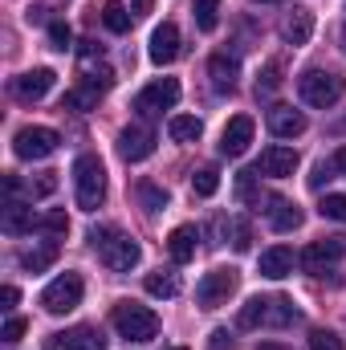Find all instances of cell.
Returning a JSON list of instances; mask_svg holds the SVG:
<instances>
[{"instance_id": "e0dca14e", "label": "cell", "mask_w": 346, "mask_h": 350, "mask_svg": "<svg viewBox=\"0 0 346 350\" xmlns=\"http://www.w3.org/2000/svg\"><path fill=\"white\" fill-rule=\"evenodd\" d=\"M175 57H179V29H175L172 21H163L151 33V62L155 66H172Z\"/></svg>"}, {"instance_id": "1f68e13d", "label": "cell", "mask_w": 346, "mask_h": 350, "mask_svg": "<svg viewBox=\"0 0 346 350\" xmlns=\"http://www.w3.org/2000/svg\"><path fill=\"white\" fill-rule=\"evenodd\" d=\"M318 212H322L326 220H338V224H346V191H330V196H322Z\"/></svg>"}, {"instance_id": "7a4b0ae2", "label": "cell", "mask_w": 346, "mask_h": 350, "mask_svg": "<svg viewBox=\"0 0 346 350\" xmlns=\"http://www.w3.org/2000/svg\"><path fill=\"white\" fill-rule=\"evenodd\" d=\"M114 330L127 342H151L159 334V314L151 306H139V301H118L114 306Z\"/></svg>"}, {"instance_id": "9a60e30c", "label": "cell", "mask_w": 346, "mask_h": 350, "mask_svg": "<svg viewBox=\"0 0 346 350\" xmlns=\"http://www.w3.org/2000/svg\"><path fill=\"white\" fill-rule=\"evenodd\" d=\"M265 122H269V135H273V139H297V135L306 131V114L293 110V106H281V102L269 106Z\"/></svg>"}, {"instance_id": "52a82bcc", "label": "cell", "mask_w": 346, "mask_h": 350, "mask_svg": "<svg viewBox=\"0 0 346 350\" xmlns=\"http://www.w3.org/2000/svg\"><path fill=\"white\" fill-rule=\"evenodd\" d=\"M343 257H346V241H343V237H326V241H314V245H306V249H302V257H297V265H302V273H310V277H322L330 265L343 261Z\"/></svg>"}, {"instance_id": "7c38bea8", "label": "cell", "mask_w": 346, "mask_h": 350, "mask_svg": "<svg viewBox=\"0 0 346 350\" xmlns=\"http://www.w3.org/2000/svg\"><path fill=\"white\" fill-rule=\"evenodd\" d=\"M310 37H314V12H310L306 4H293V8L281 16V41L297 49V45H306Z\"/></svg>"}, {"instance_id": "9c48e42d", "label": "cell", "mask_w": 346, "mask_h": 350, "mask_svg": "<svg viewBox=\"0 0 346 350\" xmlns=\"http://www.w3.org/2000/svg\"><path fill=\"white\" fill-rule=\"evenodd\" d=\"M143 257V249H139V241H131V237H122V232H114L102 249H98V261L106 265L110 273H131L135 265Z\"/></svg>"}, {"instance_id": "60d3db41", "label": "cell", "mask_w": 346, "mask_h": 350, "mask_svg": "<svg viewBox=\"0 0 346 350\" xmlns=\"http://www.w3.org/2000/svg\"><path fill=\"white\" fill-rule=\"evenodd\" d=\"M232 342H237V338H232L228 330H212V342H208V347L212 350H232Z\"/></svg>"}, {"instance_id": "f35d334b", "label": "cell", "mask_w": 346, "mask_h": 350, "mask_svg": "<svg viewBox=\"0 0 346 350\" xmlns=\"http://www.w3.org/2000/svg\"><path fill=\"white\" fill-rule=\"evenodd\" d=\"M257 86L261 90H277L281 86V62H269V66H265V74H261Z\"/></svg>"}, {"instance_id": "4fadbf2b", "label": "cell", "mask_w": 346, "mask_h": 350, "mask_svg": "<svg viewBox=\"0 0 346 350\" xmlns=\"http://www.w3.org/2000/svg\"><path fill=\"white\" fill-rule=\"evenodd\" d=\"M53 82H57L53 70H29V74L12 78V98H16V102H41V98L53 90Z\"/></svg>"}, {"instance_id": "7dc6e473", "label": "cell", "mask_w": 346, "mask_h": 350, "mask_svg": "<svg viewBox=\"0 0 346 350\" xmlns=\"http://www.w3.org/2000/svg\"><path fill=\"white\" fill-rule=\"evenodd\" d=\"M257 350H289V347H281V342H261Z\"/></svg>"}, {"instance_id": "8992f818", "label": "cell", "mask_w": 346, "mask_h": 350, "mask_svg": "<svg viewBox=\"0 0 346 350\" xmlns=\"http://www.w3.org/2000/svg\"><path fill=\"white\" fill-rule=\"evenodd\" d=\"M237 281H241L237 269H212V273L200 277V285H196V301H200L204 310H216V306L228 301V293L237 289Z\"/></svg>"}, {"instance_id": "ba28073f", "label": "cell", "mask_w": 346, "mask_h": 350, "mask_svg": "<svg viewBox=\"0 0 346 350\" xmlns=\"http://www.w3.org/2000/svg\"><path fill=\"white\" fill-rule=\"evenodd\" d=\"M175 102H179V82H175V78H159V82H151L147 90H139L135 110H139L143 118H155V114L172 110Z\"/></svg>"}, {"instance_id": "f1b7e54d", "label": "cell", "mask_w": 346, "mask_h": 350, "mask_svg": "<svg viewBox=\"0 0 346 350\" xmlns=\"http://www.w3.org/2000/svg\"><path fill=\"white\" fill-rule=\"evenodd\" d=\"M297 322V306L289 297H269V326H289Z\"/></svg>"}, {"instance_id": "83f0119b", "label": "cell", "mask_w": 346, "mask_h": 350, "mask_svg": "<svg viewBox=\"0 0 346 350\" xmlns=\"http://www.w3.org/2000/svg\"><path fill=\"white\" fill-rule=\"evenodd\" d=\"M196 29L200 33H212L216 25H220V0H196Z\"/></svg>"}, {"instance_id": "e575fe53", "label": "cell", "mask_w": 346, "mask_h": 350, "mask_svg": "<svg viewBox=\"0 0 346 350\" xmlns=\"http://www.w3.org/2000/svg\"><path fill=\"white\" fill-rule=\"evenodd\" d=\"M41 228H45V232H53V237H62V232L70 228V216H66L62 208H53V212H45V216H41Z\"/></svg>"}, {"instance_id": "ee69618b", "label": "cell", "mask_w": 346, "mask_h": 350, "mask_svg": "<svg viewBox=\"0 0 346 350\" xmlns=\"http://www.w3.org/2000/svg\"><path fill=\"white\" fill-rule=\"evenodd\" d=\"M151 4H155V0H131V12H135V16H147Z\"/></svg>"}, {"instance_id": "d6a6232c", "label": "cell", "mask_w": 346, "mask_h": 350, "mask_svg": "<svg viewBox=\"0 0 346 350\" xmlns=\"http://www.w3.org/2000/svg\"><path fill=\"white\" fill-rule=\"evenodd\" d=\"M228 228H232V249L237 253H249L253 249V224L249 220H232Z\"/></svg>"}, {"instance_id": "7bdbcfd3", "label": "cell", "mask_w": 346, "mask_h": 350, "mask_svg": "<svg viewBox=\"0 0 346 350\" xmlns=\"http://www.w3.org/2000/svg\"><path fill=\"white\" fill-rule=\"evenodd\" d=\"M16 297H21V293H16V285H4V289H0V306H4V310H12V306H16Z\"/></svg>"}, {"instance_id": "681fc988", "label": "cell", "mask_w": 346, "mask_h": 350, "mask_svg": "<svg viewBox=\"0 0 346 350\" xmlns=\"http://www.w3.org/2000/svg\"><path fill=\"white\" fill-rule=\"evenodd\" d=\"M168 350H187V347H168Z\"/></svg>"}, {"instance_id": "5bb4252c", "label": "cell", "mask_w": 346, "mask_h": 350, "mask_svg": "<svg viewBox=\"0 0 346 350\" xmlns=\"http://www.w3.org/2000/svg\"><path fill=\"white\" fill-rule=\"evenodd\" d=\"M257 172L269 175V179H285V175H293V172H297V151H293V147H285V143L265 147V151H261Z\"/></svg>"}, {"instance_id": "8d00e7d4", "label": "cell", "mask_w": 346, "mask_h": 350, "mask_svg": "<svg viewBox=\"0 0 346 350\" xmlns=\"http://www.w3.org/2000/svg\"><path fill=\"white\" fill-rule=\"evenodd\" d=\"M53 187H57V172H41L37 179H33V196H53Z\"/></svg>"}, {"instance_id": "d6986e66", "label": "cell", "mask_w": 346, "mask_h": 350, "mask_svg": "<svg viewBox=\"0 0 346 350\" xmlns=\"http://www.w3.org/2000/svg\"><path fill=\"white\" fill-rule=\"evenodd\" d=\"M53 347L62 350H106V338L98 326H74L70 334H53Z\"/></svg>"}, {"instance_id": "74e56055", "label": "cell", "mask_w": 346, "mask_h": 350, "mask_svg": "<svg viewBox=\"0 0 346 350\" xmlns=\"http://www.w3.org/2000/svg\"><path fill=\"white\" fill-rule=\"evenodd\" d=\"M25 330H29V322H25V318H16V314H12V318H8V322H4V330H0V338H4V342H16V338H21V334H25Z\"/></svg>"}, {"instance_id": "277c9868", "label": "cell", "mask_w": 346, "mask_h": 350, "mask_svg": "<svg viewBox=\"0 0 346 350\" xmlns=\"http://www.w3.org/2000/svg\"><path fill=\"white\" fill-rule=\"evenodd\" d=\"M82 293H86L82 277H78V273H62V277H53V281L45 285L41 306H45V314H70V310L82 306Z\"/></svg>"}, {"instance_id": "bcb514c9", "label": "cell", "mask_w": 346, "mask_h": 350, "mask_svg": "<svg viewBox=\"0 0 346 350\" xmlns=\"http://www.w3.org/2000/svg\"><path fill=\"white\" fill-rule=\"evenodd\" d=\"M25 21H29V25H41V21H45V8H33V4H29V12H25Z\"/></svg>"}, {"instance_id": "6da1fadb", "label": "cell", "mask_w": 346, "mask_h": 350, "mask_svg": "<svg viewBox=\"0 0 346 350\" xmlns=\"http://www.w3.org/2000/svg\"><path fill=\"white\" fill-rule=\"evenodd\" d=\"M74 196L82 212H98L106 200V167L98 155H78L74 159Z\"/></svg>"}, {"instance_id": "f907efd6", "label": "cell", "mask_w": 346, "mask_h": 350, "mask_svg": "<svg viewBox=\"0 0 346 350\" xmlns=\"http://www.w3.org/2000/svg\"><path fill=\"white\" fill-rule=\"evenodd\" d=\"M261 4H277V0H261Z\"/></svg>"}, {"instance_id": "5b68a950", "label": "cell", "mask_w": 346, "mask_h": 350, "mask_svg": "<svg viewBox=\"0 0 346 350\" xmlns=\"http://www.w3.org/2000/svg\"><path fill=\"white\" fill-rule=\"evenodd\" d=\"M57 147H62V135H57L53 126H25V131H16V139H12V151H16L21 159H49Z\"/></svg>"}, {"instance_id": "ab89813d", "label": "cell", "mask_w": 346, "mask_h": 350, "mask_svg": "<svg viewBox=\"0 0 346 350\" xmlns=\"http://www.w3.org/2000/svg\"><path fill=\"white\" fill-rule=\"evenodd\" d=\"M326 179H334V163H330V159H322V163H314V175H310V187H322Z\"/></svg>"}, {"instance_id": "8fae6325", "label": "cell", "mask_w": 346, "mask_h": 350, "mask_svg": "<svg viewBox=\"0 0 346 350\" xmlns=\"http://www.w3.org/2000/svg\"><path fill=\"white\" fill-rule=\"evenodd\" d=\"M253 118L249 114H237V118H228V126H224V135H220V155L224 159H241L245 151H249V143H253Z\"/></svg>"}, {"instance_id": "30bf717a", "label": "cell", "mask_w": 346, "mask_h": 350, "mask_svg": "<svg viewBox=\"0 0 346 350\" xmlns=\"http://www.w3.org/2000/svg\"><path fill=\"white\" fill-rule=\"evenodd\" d=\"M151 151H155V131H151V126H143V122L122 126V135H118V155H122L127 163H143Z\"/></svg>"}, {"instance_id": "836d02e7", "label": "cell", "mask_w": 346, "mask_h": 350, "mask_svg": "<svg viewBox=\"0 0 346 350\" xmlns=\"http://www.w3.org/2000/svg\"><path fill=\"white\" fill-rule=\"evenodd\" d=\"M310 350H346L334 330H310Z\"/></svg>"}, {"instance_id": "2e32d148", "label": "cell", "mask_w": 346, "mask_h": 350, "mask_svg": "<svg viewBox=\"0 0 346 350\" xmlns=\"http://www.w3.org/2000/svg\"><path fill=\"white\" fill-rule=\"evenodd\" d=\"M0 228H4L8 237H25V232L41 228V216H33V208H29V204L8 200V204L0 208Z\"/></svg>"}, {"instance_id": "cb8c5ba5", "label": "cell", "mask_w": 346, "mask_h": 350, "mask_svg": "<svg viewBox=\"0 0 346 350\" xmlns=\"http://www.w3.org/2000/svg\"><path fill=\"white\" fill-rule=\"evenodd\" d=\"M131 21H135V12L127 8V0H106V4H102V25H106L110 33H127Z\"/></svg>"}, {"instance_id": "d4e9b609", "label": "cell", "mask_w": 346, "mask_h": 350, "mask_svg": "<svg viewBox=\"0 0 346 350\" xmlns=\"http://www.w3.org/2000/svg\"><path fill=\"white\" fill-rule=\"evenodd\" d=\"M57 261V241H45V245H33L29 253H21V265L29 273H45L49 265Z\"/></svg>"}, {"instance_id": "f546056e", "label": "cell", "mask_w": 346, "mask_h": 350, "mask_svg": "<svg viewBox=\"0 0 346 350\" xmlns=\"http://www.w3.org/2000/svg\"><path fill=\"white\" fill-rule=\"evenodd\" d=\"M191 191H196V196H204V200H208V196H216V191H220V172H216L212 163H208V167H200V172L191 175Z\"/></svg>"}, {"instance_id": "603a6c76", "label": "cell", "mask_w": 346, "mask_h": 350, "mask_svg": "<svg viewBox=\"0 0 346 350\" xmlns=\"http://www.w3.org/2000/svg\"><path fill=\"white\" fill-rule=\"evenodd\" d=\"M168 135H172L175 143H196L204 135V122L196 114H172L168 118Z\"/></svg>"}, {"instance_id": "3957f363", "label": "cell", "mask_w": 346, "mask_h": 350, "mask_svg": "<svg viewBox=\"0 0 346 350\" xmlns=\"http://www.w3.org/2000/svg\"><path fill=\"white\" fill-rule=\"evenodd\" d=\"M343 90H346V78L334 74V70H306V74L297 78L302 102H306V106H318V110H330V106L343 98Z\"/></svg>"}, {"instance_id": "4316f807", "label": "cell", "mask_w": 346, "mask_h": 350, "mask_svg": "<svg viewBox=\"0 0 346 350\" xmlns=\"http://www.w3.org/2000/svg\"><path fill=\"white\" fill-rule=\"evenodd\" d=\"M147 293H151V297H175V293H179V273H172V269L147 273Z\"/></svg>"}, {"instance_id": "d590c367", "label": "cell", "mask_w": 346, "mask_h": 350, "mask_svg": "<svg viewBox=\"0 0 346 350\" xmlns=\"http://www.w3.org/2000/svg\"><path fill=\"white\" fill-rule=\"evenodd\" d=\"M49 45L62 49V53L70 49V25L66 21H49Z\"/></svg>"}, {"instance_id": "484cf974", "label": "cell", "mask_w": 346, "mask_h": 350, "mask_svg": "<svg viewBox=\"0 0 346 350\" xmlns=\"http://www.w3.org/2000/svg\"><path fill=\"white\" fill-rule=\"evenodd\" d=\"M241 330H257V326H269V297H249L241 306Z\"/></svg>"}, {"instance_id": "c3c4849f", "label": "cell", "mask_w": 346, "mask_h": 350, "mask_svg": "<svg viewBox=\"0 0 346 350\" xmlns=\"http://www.w3.org/2000/svg\"><path fill=\"white\" fill-rule=\"evenodd\" d=\"M343 49H346V25H343Z\"/></svg>"}, {"instance_id": "4dcf8cb0", "label": "cell", "mask_w": 346, "mask_h": 350, "mask_svg": "<svg viewBox=\"0 0 346 350\" xmlns=\"http://www.w3.org/2000/svg\"><path fill=\"white\" fill-rule=\"evenodd\" d=\"M135 191H139V204H143L147 212H159V208H168V191H163V187H155V183H147V179H143Z\"/></svg>"}, {"instance_id": "b9f144b4", "label": "cell", "mask_w": 346, "mask_h": 350, "mask_svg": "<svg viewBox=\"0 0 346 350\" xmlns=\"http://www.w3.org/2000/svg\"><path fill=\"white\" fill-rule=\"evenodd\" d=\"M110 237H114V228H90V245H94V249H102Z\"/></svg>"}, {"instance_id": "44dd1931", "label": "cell", "mask_w": 346, "mask_h": 350, "mask_svg": "<svg viewBox=\"0 0 346 350\" xmlns=\"http://www.w3.org/2000/svg\"><path fill=\"white\" fill-rule=\"evenodd\" d=\"M302 220H306V212L293 204V200H273V208H269V224H273V232H293V228H302Z\"/></svg>"}, {"instance_id": "7402d4cb", "label": "cell", "mask_w": 346, "mask_h": 350, "mask_svg": "<svg viewBox=\"0 0 346 350\" xmlns=\"http://www.w3.org/2000/svg\"><path fill=\"white\" fill-rule=\"evenodd\" d=\"M196 245H200V232L191 228V224H179L172 237H168V253H172L175 265H187L196 257Z\"/></svg>"}, {"instance_id": "f6af8a7d", "label": "cell", "mask_w": 346, "mask_h": 350, "mask_svg": "<svg viewBox=\"0 0 346 350\" xmlns=\"http://www.w3.org/2000/svg\"><path fill=\"white\" fill-rule=\"evenodd\" d=\"M330 163H334V172H338V175H346V147L334 151V159H330Z\"/></svg>"}, {"instance_id": "ffe728a7", "label": "cell", "mask_w": 346, "mask_h": 350, "mask_svg": "<svg viewBox=\"0 0 346 350\" xmlns=\"http://www.w3.org/2000/svg\"><path fill=\"white\" fill-rule=\"evenodd\" d=\"M289 273H293V249L273 245V249H265V253H261V277L281 281V277H289Z\"/></svg>"}, {"instance_id": "ac0fdd59", "label": "cell", "mask_w": 346, "mask_h": 350, "mask_svg": "<svg viewBox=\"0 0 346 350\" xmlns=\"http://www.w3.org/2000/svg\"><path fill=\"white\" fill-rule=\"evenodd\" d=\"M208 78H212V86L220 90V94H232V90H237V78H241V62L228 57V53H212Z\"/></svg>"}]
</instances>
